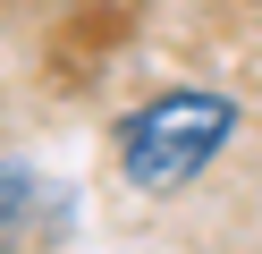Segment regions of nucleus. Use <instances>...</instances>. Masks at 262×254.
<instances>
[{"label":"nucleus","instance_id":"nucleus-1","mask_svg":"<svg viewBox=\"0 0 262 254\" xmlns=\"http://www.w3.org/2000/svg\"><path fill=\"white\" fill-rule=\"evenodd\" d=\"M228 135H237V102L178 85V93L127 110V127H119V178L136 186V195H178V186H194L211 161H220Z\"/></svg>","mask_w":262,"mask_h":254}]
</instances>
